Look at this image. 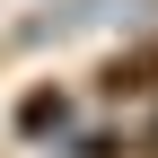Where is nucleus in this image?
I'll return each mask as SVG.
<instances>
[{
    "label": "nucleus",
    "mask_w": 158,
    "mask_h": 158,
    "mask_svg": "<svg viewBox=\"0 0 158 158\" xmlns=\"http://www.w3.org/2000/svg\"><path fill=\"white\" fill-rule=\"evenodd\" d=\"M62 114H70L62 88H53V97H27V106H18V132H62Z\"/></svg>",
    "instance_id": "2"
},
{
    "label": "nucleus",
    "mask_w": 158,
    "mask_h": 158,
    "mask_svg": "<svg viewBox=\"0 0 158 158\" xmlns=\"http://www.w3.org/2000/svg\"><path fill=\"white\" fill-rule=\"evenodd\" d=\"M97 88L123 106V97H158V44H132V53H114L106 70H97Z\"/></svg>",
    "instance_id": "1"
}]
</instances>
